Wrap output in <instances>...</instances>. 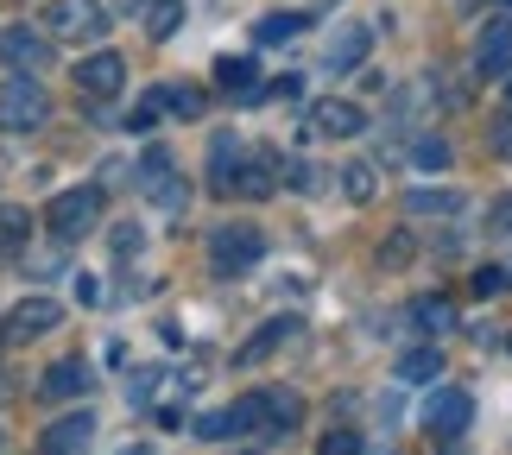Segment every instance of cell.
<instances>
[{
	"label": "cell",
	"mask_w": 512,
	"mask_h": 455,
	"mask_svg": "<svg viewBox=\"0 0 512 455\" xmlns=\"http://www.w3.org/2000/svg\"><path fill=\"white\" fill-rule=\"evenodd\" d=\"M291 329H298V323H285V316H279V323H266L260 335H253V342H241V354H234V361H241V367H253V361H266V354L279 348V342H285Z\"/></svg>",
	"instance_id": "18"
},
{
	"label": "cell",
	"mask_w": 512,
	"mask_h": 455,
	"mask_svg": "<svg viewBox=\"0 0 512 455\" xmlns=\"http://www.w3.org/2000/svg\"><path fill=\"white\" fill-rule=\"evenodd\" d=\"M323 455H354V437H323Z\"/></svg>",
	"instance_id": "38"
},
{
	"label": "cell",
	"mask_w": 512,
	"mask_h": 455,
	"mask_svg": "<svg viewBox=\"0 0 512 455\" xmlns=\"http://www.w3.org/2000/svg\"><path fill=\"white\" fill-rule=\"evenodd\" d=\"M45 222L57 241H83V234H95V222H102V190H57L51 196V209H45Z\"/></svg>",
	"instance_id": "3"
},
{
	"label": "cell",
	"mask_w": 512,
	"mask_h": 455,
	"mask_svg": "<svg viewBox=\"0 0 512 455\" xmlns=\"http://www.w3.org/2000/svg\"><path fill=\"white\" fill-rule=\"evenodd\" d=\"M487 152L512 158V114H494V121H487Z\"/></svg>",
	"instance_id": "28"
},
{
	"label": "cell",
	"mask_w": 512,
	"mask_h": 455,
	"mask_svg": "<svg viewBox=\"0 0 512 455\" xmlns=\"http://www.w3.org/2000/svg\"><path fill=\"white\" fill-rule=\"evenodd\" d=\"M418 165L424 171H443L449 165V140H418Z\"/></svg>",
	"instance_id": "29"
},
{
	"label": "cell",
	"mask_w": 512,
	"mask_h": 455,
	"mask_svg": "<svg viewBox=\"0 0 512 455\" xmlns=\"http://www.w3.org/2000/svg\"><path fill=\"white\" fill-rule=\"evenodd\" d=\"M222 418H228V437H234V430H266V399H260V392H247V399H234Z\"/></svg>",
	"instance_id": "22"
},
{
	"label": "cell",
	"mask_w": 512,
	"mask_h": 455,
	"mask_svg": "<svg viewBox=\"0 0 512 455\" xmlns=\"http://www.w3.org/2000/svg\"><path fill=\"white\" fill-rule=\"evenodd\" d=\"M367 51H373V26H342L336 38H329L323 64L342 76V70H361V64H367Z\"/></svg>",
	"instance_id": "14"
},
{
	"label": "cell",
	"mask_w": 512,
	"mask_h": 455,
	"mask_svg": "<svg viewBox=\"0 0 512 455\" xmlns=\"http://www.w3.org/2000/svg\"><path fill=\"white\" fill-rule=\"evenodd\" d=\"M95 443V418L89 411H70V418H57L45 430V455H83Z\"/></svg>",
	"instance_id": "15"
},
{
	"label": "cell",
	"mask_w": 512,
	"mask_h": 455,
	"mask_svg": "<svg viewBox=\"0 0 512 455\" xmlns=\"http://www.w3.org/2000/svg\"><path fill=\"white\" fill-rule=\"evenodd\" d=\"M405 209L411 215H456L462 209V190H411Z\"/></svg>",
	"instance_id": "21"
},
{
	"label": "cell",
	"mask_w": 512,
	"mask_h": 455,
	"mask_svg": "<svg viewBox=\"0 0 512 455\" xmlns=\"http://www.w3.org/2000/svg\"><path fill=\"white\" fill-rule=\"evenodd\" d=\"M424 424L437 430L443 443H456L462 430L475 424V399H468L462 386H437V392H430V399H424Z\"/></svg>",
	"instance_id": "5"
},
{
	"label": "cell",
	"mask_w": 512,
	"mask_h": 455,
	"mask_svg": "<svg viewBox=\"0 0 512 455\" xmlns=\"http://www.w3.org/2000/svg\"><path fill=\"white\" fill-rule=\"evenodd\" d=\"M380 260H386V266H405V260H411V234H399L392 247H380Z\"/></svg>",
	"instance_id": "34"
},
{
	"label": "cell",
	"mask_w": 512,
	"mask_h": 455,
	"mask_svg": "<svg viewBox=\"0 0 512 455\" xmlns=\"http://www.w3.org/2000/svg\"><path fill=\"white\" fill-rule=\"evenodd\" d=\"M215 89H222L228 102H260V64H253V57H222V64H215Z\"/></svg>",
	"instance_id": "13"
},
{
	"label": "cell",
	"mask_w": 512,
	"mask_h": 455,
	"mask_svg": "<svg viewBox=\"0 0 512 455\" xmlns=\"http://www.w3.org/2000/svg\"><path fill=\"white\" fill-rule=\"evenodd\" d=\"M304 26H310L304 13H266L260 26H253V38H260V45H285V38H298Z\"/></svg>",
	"instance_id": "20"
},
{
	"label": "cell",
	"mask_w": 512,
	"mask_h": 455,
	"mask_svg": "<svg viewBox=\"0 0 512 455\" xmlns=\"http://www.w3.org/2000/svg\"><path fill=\"white\" fill-rule=\"evenodd\" d=\"M506 95H512V76H506Z\"/></svg>",
	"instance_id": "41"
},
{
	"label": "cell",
	"mask_w": 512,
	"mask_h": 455,
	"mask_svg": "<svg viewBox=\"0 0 512 455\" xmlns=\"http://www.w3.org/2000/svg\"><path fill=\"white\" fill-rule=\"evenodd\" d=\"M102 7H108V13H133V7H140V0H102Z\"/></svg>",
	"instance_id": "39"
},
{
	"label": "cell",
	"mask_w": 512,
	"mask_h": 455,
	"mask_svg": "<svg viewBox=\"0 0 512 455\" xmlns=\"http://www.w3.org/2000/svg\"><path fill=\"white\" fill-rule=\"evenodd\" d=\"M361 127H367V108L348 102V95H329V102L310 108V133H323V140H354Z\"/></svg>",
	"instance_id": "7"
},
{
	"label": "cell",
	"mask_w": 512,
	"mask_h": 455,
	"mask_svg": "<svg viewBox=\"0 0 512 455\" xmlns=\"http://www.w3.org/2000/svg\"><path fill=\"white\" fill-rule=\"evenodd\" d=\"M76 304H102V285H95L89 272H83V279H76Z\"/></svg>",
	"instance_id": "37"
},
{
	"label": "cell",
	"mask_w": 512,
	"mask_h": 455,
	"mask_svg": "<svg viewBox=\"0 0 512 455\" xmlns=\"http://www.w3.org/2000/svg\"><path fill=\"white\" fill-rule=\"evenodd\" d=\"M285 184H291V190H323V171H317V165H304V158H298Z\"/></svg>",
	"instance_id": "31"
},
{
	"label": "cell",
	"mask_w": 512,
	"mask_h": 455,
	"mask_svg": "<svg viewBox=\"0 0 512 455\" xmlns=\"http://www.w3.org/2000/svg\"><path fill=\"white\" fill-rule=\"evenodd\" d=\"M196 437H209V443H215V437H228V418H222V411H209V418L196 424Z\"/></svg>",
	"instance_id": "35"
},
{
	"label": "cell",
	"mask_w": 512,
	"mask_h": 455,
	"mask_svg": "<svg viewBox=\"0 0 512 455\" xmlns=\"http://www.w3.org/2000/svg\"><path fill=\"white\" fill-rule=\"evenodd\" d=\"M114 253H121V260H127V253H140V228H121V234H114Z\"/></svg>",
	"instance_id": "36"
},
{
	"label": "cell",
	"mask_w": 512,
	"mask_h": 455,
	"mask_svg": "<svg viewBox=\"0 0 512 455\" xmlns=\"http://www.w3.org/2000/svg\"><path fill=\"white\" fill-rule=\"evenodd\" d=\"M152 121H159V95H146V102L133 108V121H127V127H133V133H146Z\"/></svg>",
	"instance_id": "33"
},
{
	"label": "cell",
	"mask_w": 512,
	"mask_h": 455,
	"mask_svg": "<svg viewBox=\"0 0 512 455\" xmlns=\"http://www.w3.org/2000/svg\"><path fill=\"white\" fill-rule=\"evenodd\" d=\"M500 291H506V272L500 266H481L475 272V298H500Z\"/></svg>",
	"instance_id": "30"
},
{
	"label": "cell",
	"mask_w": 512,
	"mask_h": 455,
	"mask_svg": "<svg viewBox=\"0 0 512 455\" xmlns=\"http://www.w3.org/2000/svg\"><path fill=\"white\" fill-rule=\"evenodd\" d=\"M57 323H64V304H57V298H26V304L7 310L0 335H7V342H38V335H51Z\"/></svg>",
	"instance_id": "6"
},
{
	"label": "cell",
	"mask_w": 512,
	"mask_h": 455,
	"mask_svg": "<svg viewBox=\"0 0 512 455\" xmlns=\"http://www.w3.org/2000/svg\"><path fill=\"white\" fill-rule=\"evenodd\" d=\"M266 399V430H298L304 424V399L298 392H260Z\"/></svg>",
	"instance_id": "17"
},
{
	"label": "cell",
	"mask_w": 512,
	"mask_h": 455,
	"mask_svg": "<svg viewBox=\"0 0 512 455\" xmlns=\"http://www.w3.org/2000/svg\"><path fill=\"white\" fill-rule=\"evenodd\" d=\"M121 455H152V449H146V443H127V449H121Z\"/></svg>",
	"instance_id": "40"
},
{
	"label": "cell",
	"mask_w": 512,
	"mask_h": 455,
	"mask_svg": "<svg viewBox=\"0 0 512 455\" xmlns=\"http://www.w3.org/2000/svg\"><path fill=\"white\" fill-rule=\"evenodd\" d=\"M121 83H127V64H121L114 51H95V57H83V64H76V89L95 95V102L121 95Z\"/></svg>",
	"instance_id": "9"
},
{
	"label": "cell",
	"mask_w": 512,
	"mask_h": 455,
	"mask_svg": "<svg viewBox=\"0 0 512 455\" xmlns=\"http://www.w3.org/2000/svg\"><path fill=\"white\" fill-rule=\"evenodd\" d=\"M0 57H7L13 70L38 76V70H51V38L32 32V26H7V32H0Z\"/></svg>",
	"instance_id": "8"
},
{
	"label": "cell",
	"mask_w": 512,
	"mask_h": 455,
	"mask_svg": "<svg viewBox=\"0 0 512 455\" xmlns=\"http://www.w3.org/2000/svg\"><path fill=\"white\" fill-rule=\"evenodd\" d=\"M177 26H184V0H152V7H146V32L159 38V45H165Z\"/></svg>",
	"instance_id": "24"
},
{
	"label": "cell",
	"mask_w": 512,
	"mask_h": 455,
	"mask_svg": "<svg viewBox=\"0 0 512 455\" xmlns=\"http://www.w3.org/2000/svg\"><path fill=\"white\" fill-rule=\"evenodd\" d=\"M399 380H405V386L443 380V348H411V354H399Z\"/></svg>",
	"instance_id": "16"
},
{
	"label": "cell",
	"mask_w": 512,
	"mask_h": 455,
	"mask_svg": "<svg viewBox=\"0 0 512 455\" xmlns=\"http://www.w3.org/2000/svg\"><path fill=\"white\" fill-rule=\"evenodd\" d=\"M411 323H424L430 335H443V329H456V304H449V298H418V304H411Z\"/></svg>",
	"instance_id": "23"
},
{
	"label": "cell",
	"mask_w": 512,
	"mask_h": 455,
	"mask_svg": "<svg viewBox=\"0 0 512 455\" xmlns=\"http://www.w3.org/2000/svg\"><path fill=\"white\" fill-rule=\"evenodd\" d=\"M45 32L64 38V45L102 38L108 32V7H102V0H51V7H45Z\"/></svg>",
	"instance_id": "4"
},
{
	"label": "cell",
	"mask_w": 512,
	"mask_h": 455,
	"mask_svg": "<svg viewBox=\"0 0 512 455\" xmlns=\"http://www.w3.org/2000/svg\"><path fill=\"white\" fill-rule=\"evenodd\" d=\"M51 121V95H45V83L38 76H7L0 83V127L7 133H32V127H45Z\"/></svg>",
	"instance_id": "2"
},
{
	"label": "cell",
	"mask_w": 512,
	"mask_h": 455,
	"mask_svg": "<svg viewBox=\"0 0 512 455\" xmlns=\"http://www.w3.org/2000/svg\"><path fill=\"white\" fill-rule=\"evenodd\" d=\"M373 190H380L373 184V165H342V196L348 203H373Z\"/></svg>",
	"instance_id": "25"
},
{
	"label": "cell",
	"mask_w": 512,
	"mask_h": 455,
	"mask_svg": "<svg viewBox=\"0 0 512 455\" xmlns=\"http://www.w3.org/2000/svg\"><path fill=\"white\" fill-rule=\"evenodd\" d=\"M266 260V234L253 228V222H222L209 234V266H215V279H241L247 266H260Z\"/></svg>",
	"instance_id": "1"
},
{
	"label": "cell",
	"mask_w": 512,
	"mask_h": 455,
	"mask_svg": "<svg viewBox=\"0 0 512 455\" xmlns=\"http://www.w3.org/2000/svg\"><path fill=\"white\" fill-rule=\"evenodd\" d=\"M133 177H140L146 196H159V190L171 184V152H165V146H146V158H140V171H133Z\"/></svg>",
	"instance_id": "19"
},
{
	"label": "cell",
	"mask_w": 512,
	"mask_h": 455,
	"mask_svg": "<svg viewBox=\"0 0 512 455\" xmlns=\"http://www.w3.org/2000/svg\"><path fill=\"white\" fill-rule=\"evenodd\" d=\"M475 70L481 76H512V19H487L475 38Z\"/></svg>",
	"instance_id": "10"
},
{
	"label": "cell",
	"mask_w": 512,
	"mask_h": 455,
	"mask_svg": "<svg viewBox=\"0 0 512 455\" xmlns=\"http://www.w3.org/2000/svg\"><path fill=\"white\" fill-rule=\"evenodd\" d=\"M26 234H32V215L26 209H0V253H13Z\"/></svg>",
	"instance_id": "26"
},
{
	"label": "cell",
	"mask_w": 512,
	"mask_h": 455,
	"mask_svg": "<svg viewBox=\"0 0 512 455\" xmlns=\"http://www.w3.org/2000/svg\"><path fill=\"white\" fill-rule=\"evenodd\" d=\"M487 228H494V234H512V196H500V203H487Z\"/></svg>",
	"instance_id": "32"
},
{
	"label": "cell",
	"mask_w": 512,
	"mask_h": 455,
	"mask_svg": "<svg viewBox=\"0 0 512 455\" xmlns=\"http://www.w3.org/2000/svg\"><path fill=\"white\" fill-rule=\"evenodd\" d=\"M159 108H171V114H203V89H159Z\"/></svg>",
	"instance_id": "27"
},
{
	"label": "cell",
	"mask_w": 512,
	"mask_h": 455,
	"mask_svg": "<svg viewBox=\"0 0 512 455\" xmlns=\"http://www.w3.org/2000/svg\"><path fill=\"white\" fill-rule=\"evenodd\" d=\"M95 380H89V361H76V354H70V361H57V367H45V380H38V399H83V392H89Z\"/></svg>",
	"instance_id": "12"
},
{
	"label": "cell",
	"mask_w": 512,
	"mask_h": 455,
	"mask_svg": "<svg viewBox=\"0 0 512 455\" xmlns=\"http://www.w3.org/2000/svg\"><path fill=\"white\" fill-rule=\"evenodd\" d=\"M272 177H279V165H272V158H247V165L234 158V171L222 177V196H253V203H266V196L279 190Z\"/></svg>",
	"instance_id": "11"
}]
</instances>
